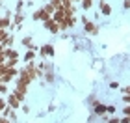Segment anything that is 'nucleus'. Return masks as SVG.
Masks as SVG:
<instances>
[{"instance_id": "obj_6", "label": "nucleus", "mask_w": 130, "mask_h": 123, "mask_svg": "<svg viewBox=\"0 0 130 123\" xmlns=\"http://www.w3.org/2000/svg\"><path fill=\"white\" fill-rule=\"evenodd\" d=\"M125 8H130V0H125Z\"/></svg>"}, {"instance_id": "obj_2", "label": "nucleus", "mask_w": 130, "mask_h": 123, "mask_svg": "<svg viewBox=\"0 0 130 123\" xmlns=\"http://www.w3.org/2000/svg\"><path fill=\"white\" fill-rule=\"evenodd\" d=\"M22 19H24V17H22L21 13H17V17H15V24H21V22H22Z\"/></svg>"}, {"instance_id": "obj_3", "label": "nucleus", "mask_w": 130, "mask_h": 123, "mask_svg": "<svg viewBox=\"0 0 130 123\" xmlns=\"http://www.w3.org/2000/svg\"><path fill=\"white\" fill-rule=\"evenodd\" d=\"M22 6H24V2H22V0H21V2H17V9L21 11V9H22Z\"/></svg>"}, {"instance_id": "obj_1", "label": "nucleus", "mask_w": 130, "mask_h": 123, "mask_svg": "<svg viewBox=\"0 0 130 123\" xmlns=\"http://www.w3.org/2000/svg\"><path fill=\"white\" fill-rule=\"evenodd\" d=\"M8 104H9L11 108H17V106H19V101L15 99V95H9V97H8Z\"/></svg>"}, {"instance_id": "obj_5", "label": "nucleus", "mask_w": 130, "mask_h": 123, "mask_svg": "<svg viewBox=\"0 0 130 123\" xmlns=\"http://www.w3.org/2000/svg\"><path fill=\"white\" fill-rule=\"evenodd\" d=\"M0 123H9V119H6V118H0Z\"/></svg>"}, {"instance_id": "obj_4", "label": "nucleus", "mask_w": 130, "mask_h": 123, "mask_svg": "<svg viewBox=\"0 0 130 123\" xmlns=\"http://www.w3.org/2000/svg\"><path fill=\"white\" fill-rule=\"evenodd\" d=\"M0 93H6V86L4 84H0Z\"/></svg>"}]
</instances>
